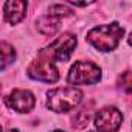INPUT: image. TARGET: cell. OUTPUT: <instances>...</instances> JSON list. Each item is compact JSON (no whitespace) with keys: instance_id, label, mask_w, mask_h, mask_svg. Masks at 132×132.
<instances>
[{"instance_id":"6da1fadb","label":"cell","mask_w":132,"mask_h":132,"mask_svg":"<svg viewBox=\"0 0 132 132\" xmlns=\"http://www.w3.org/2000/svg\"><path fill=\"white\" fill-rule=\"evenodd\" d=\"M124 36V28L113 22L101 27H95L87 33V40L100 51H112Z\"/></svg>"},{"instance_id":"7a4b0ae2","label":"cell","mask_w":132,"mask_h":132,"mask_svg":"<svg viewBox=\"0 0 132 132\" xmlns=\"http://www.w3.org/2000/svg\"><path fill=\"white\" fill-rule=\"evenodd\" d=\"M47 107L53 112L64 113L75 109L79 101L82 100V92L75 87H64V89H53L47 95Z\"/></svg>"},{"instance_id":"3957f363","label":"cell","mask_w":132,"mask_h":132,"mask_svg":"<svg viewBox=\"0 0 132 132\" xmlns=\"http://www.w3.org/2000/svg\"><path fill=\"white\" fill-rule=\"evenodd\" d=\"M76 47V37L70 33H64L61 34L56 40H53L45 50L39 51V56L48 57L51 61H61V62H67Z\"/></svg>"},{"instance_id":"277c9868","label":"cell","mask_w":132,"mask_h":132,"mask_svg":"<svg viewBox=\"0 0 132 132\" xmlns=\"http://www.w3.org/2000/svg\"><path fill=\"white\" fill-rule=\"evenodd\" d=\"M70 84L81 86V84H96L101 79V69L96 64L89 61H76L67 76Z\"/></svg>"},{"instance_id":"5b68a950","label":"cell","mask_w":132,"mask_h":132,"mask_svg":"<svg viewBox=\"0 0 132 132\" xmlns=\"http://www.w3.org/2000/svg\"><path fill=\"white\" fill-rule=\"evenodd\" d=\"M27 73L30 78L42 82H56L59 79V70L54 65V62L44 56H39L36 61H33L28 65Z\"/></svg>"},{"instance_id":"8992f818","label":"cell","mask_w":132,"mask_h":132,"mask_svg":"<svg viewBox=\"0 0 132 132\" xmlns=\"http://www.w3.org/2000/svg\"><path fill=\"white\" fill-rule=\"evenodd\" d=\"M123 123V113L117 107H104L95 115V127L100 132H117Z\"/></svg>"},{"instance_id":"52a82bcc","label":"cell","mask_w":132,"mask_h":132,"mask_svg":"<svg viewBox=\"0 0 132 132\" xmlns=\"http://www.w3.org/2000/svg\"><path fill=\"white\" fill-rule=\"evenodd\" d=\"M5 103L10 109L16 110L19 113H27V112L33 110V107L36 104V100H34V95L30 90L16 89L5 98Z\"/></svg>"},{"instance_id":"ba28073f","label":"cell","mask_w":132,"mask_h":132,"mask_svg":"<svg viewBox=\"0 0 132 132\" xmlns=\"http://www.w3.org/2000/svg\"><path fill=\"white\" fill-rule=\"evenodd\" d=\"M27 13V2H22V0H11V2H6L3 6V16L5 20L11 25L19 23Z\"/></svg>"},{"instance_id":"9c48e42d","label":"cell","mask_w":132,"mask_h":132,"mask_svg":"<svg viewBox=\"0 0 132 132\" xmlns=\"http://www.w3.org/2000/svg\"><path fill=\"white\" fill-rule=\"evenodd\" d=\"M62 19L64 17L56 16V14H53V13L48 11V14L39 17V20H37V30L42 34H45V36H53L59 30V25H61Z\"/></svg>"},{"instance_id":"30bf717a","label":"cell","mask_w":132,"mask_h":132,"mask_svg":"<svg viewBox=\"0 0 132 132\" xmlns=\"http://www.w3.org/2000/svg\"><path fill=\"white\" fill-rule=\"evenodd\" d=\"M2 70H5L10 64H13L14 62V59H16V51H14V48L10 45V44H6V42H2Z\"/></svg>"},{"instance_id":"8fae6325","label":"cell","mask_w":132,"mask_h":132,"mask_svg":"<svg viewBox=\"0 0 132 132\" xmlns=\"http://www.w3.org/2000/svg\"><path fill=\"white\" fill-rule=\"evenodd\" d=\"M89 121H90V112H89L87 107H84V109H81L79 112H76V115H75V118H73V127L81 129V127L87 126Z\"/></svg>"},{"instance_id":"7c38bea8","label":"cell","mask_w":132,"mask_h":132,"mask_svg":"<svg viewBox=\"0 0 132 132\" xmlns=\"http://www.w3.org/2000/svg\"><path fill=\"white\" fill-rule=\"evenodd\" d=\"M118 87L126 93H132V72H126V73L120 75Z\"/></svg>"},{"instance_id":"4fadbf2b","label":"cell","mask_w":132,"mask_h":132,"mask_svg":"<svg viewBox=\"0 0 132 132\" xmlns=\"http://www.w3.org/2000/svg\"><path fill=\"white\" fill-rule=\"evenodd\" d=\"M48 11L53 13V14H56V16H61V17H67V16L73 14V11L69 6H65V5H51Z\"/></svg>"},{"instance_id":"5bb4252c","label":"cell","mask_w":132,"mask_h":132,"mask_svg":"<svg viewBox=\"0 0 132 132\" xmlns=\"http://www.w3.org/2000/svg\"><path fill=\"white\" fill-rule=\"evenodd\" d=\"M5 132H19L17 129H8V130H5Z\"/></svg>"},{"instance_id":"9a60e30c","label":"cell","mask_w":132,"mask_h":132,"mask_svg":"<svg viewBox=\"0 0 132 132\" xmlns=\"http://www.w3.org/2000/svg\"><path fill=\"white\" fill-rule=\"evenodd\" d=\"M129 45H130V47H132V34H130V36H129Z\"/></svg>"},{"instance_id":"2e32d148","label":"cell","mask_w":132,"mask_h":132,"mask_svg":"<svg viewBox=\"0 0 132 132\" xmlns=\"http://www.w3.org/2000/svg\"><path fill=\"white\" fill-rule=\"evenodd\" d=\"M53 132H64V130H53Z\"/></svg>"}]
</instances>
